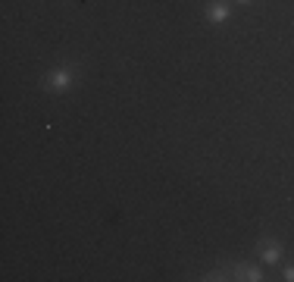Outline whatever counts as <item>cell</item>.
Listing matches in <instances>:
<instances>
[{"instance_id":"6da1fadb","label":"cell","mask_w":294,"mask_h":282,"mask_svg":"<svg viewBox=\"0 0 294 282\" xmlns=\"http://www.w3.org/2000/svg\"><path fill=\"white\" fill-rule=\"evenodd\" d=\"M44 82H47V88H69V85H72V72H69V69H57V72H50Z\"/></svg>"},{"instance_id":"7a4b0ae2","label":"cell","mask_w":294,"mask_h":282,"mask_svg":"<svg viewBox=\"0 0 294 282\" xmlns=\"http://www.w3.org/2000/svg\"><path fill=\"white\" fill-rule=\"evenodd\" d=\"M210 19H213V22H226V19H229V6L213 3V6H210Z\"/></svg>"},{"instance_id":"3957f363","label":"cell","mask_w":294,"mask_h":282,"mask_svg":"<svg viewBox=\"0 0 294 282\" xmlns=\"http://www.w3.org/2000/svg\"><path fill=\"white\" fill-rule=\"evenodd\" d=\"M263 260H266V263H275V260H279V245H269V248H266V251H263Z\"/></svg>"},{"instance_id":"277c9868","label":"cell","mask_w":294,"mask_h":282,"mask_svg":"<svg viewBox=\"0 0 294 282\" xmlns=\"http://www.w3.org/2000/svg\"><path fill=\"white\" fill-rule=\"evenodd\" d=\"M285 279H291V282H294V267H288V270H285Z\"/></svg>"},{"instance_id":"5b68a950","label":"cell","mask_w":294,"mask_h":282,"mask_svg":"<svg viewBox=\"0 0 294 282\" xmlns=\"http://www.w3.org/2000/svg\"><path fill=\"white\" fill-rule=\"evenodd\" d=\"M241 3H244V0H241Z\"/></svg>"}]
</instances>
